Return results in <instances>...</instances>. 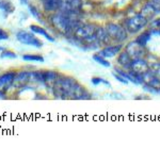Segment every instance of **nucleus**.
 Masks as SVG:
<instances>
[{"instance_id":"nucleus-1","label":"nucleus","mask_w":160,"mask_h":149,"mask_svg":"<svg viewBox=\"0 0 160 149\" xmlns=\"http://www.w3.org/2000/svg\"><path fill=\"white\" fill-rule=\"evenodd\" d=\"M53 92L57 98H71L73 99H90V94L76 82L74 79L63 78L59 79L53 84Z\"/></svg>"},{"instance_id":"nucleus-2","label":"nucleus","mask_w":160,"mask_h":149,"mask_svg":"<svg viewBox=\"0 0 160 149\" xmlns=\"http://www.w3.org/2000/svg\"><path fill=\"white\" fill-rule=\"evenodd\" d=\"M76 16H71L63 12H59L52 15L51 17V24L55 27V29L64 35H68L75 29V19Z\"/></svg>"},{"instance_id":"nucleus-3","label":"nucleus","mask_w":160,"mask_h":149,"mask_svg":"<svg viewBox=\"0 0 160 149\" xmlns=\"http://www.w3.org/2000/svg\"><path fill=\"white\" fill-rule=\"evenodd\" d=\"M97 30L98 27L93 24L83 25L75 30V37L81 41H88V42L97 41Z\"/></svg>"},{"instance_id":"nucleus-4","label":"nucleus","mask_w":160,"mask_h":149,"mask_svg":"<svg viewBox=\"0 0 160 149\" xmlns=\"http://www.w3.org/2000/svg\"><path fill=\"white\" fill-rule=\"evenodd\" d=\"M107 37L118 43H122L127 37V30L117 24H108L105 28Z\"/></svg>"},{"instance_id":"nucleus-5","label":"nucleus","mask_w":160,"mask_h":149,"mask_svg":"<svg viewBox=\"0 0 160 149\" xmlns=\"http://www.w3.org/2000/svg\"><path fill=\"white\" fill-rule=\"evenodd\" d=\"M148 22V20L143 15H136V16L126 20V30L131 33H137L143 29V28H145Z\"/></svg>"},{"instance_id":"nucleus-6","label":"nucleus","mask_w":160,"mask_h":149,"mask_svg":"<svg viewBox=\"0 0 160 149\" xmlns=\"http://www.w3.org/2000/svg\"><path fill=\"white\" fill-rule=\"evenodd\" d=\"M82 1L81 0H62L60 11L71 16H76L81 12Z\"/></svg>"},{"instance_id":"nucleus-7","label":"nucleus","mask_w":160,"mask_h":149,"mask_svg":"<svg viewBox=\"0 0 160 149\" xmlns=\"http://www.w3.org/2000/svg\"><path fill=\"white\" fill-rule=\"evenodd\" d=\"M16 38L18 42H20L24 45H30V46H34L37 48H41L43 45V43L40 40H38L34 36V34L26 31H19L16 34Z\"/></svg>"},{"instance_id":"nucleus-8","label":"nucleus","mask_w":160,"mask_h":149,"mask_svg":"<svg viewBox=\"0 0 160 149\" xmlns=\"http://www.w3.org/2000/svg\"><path fill=\"white\" fill-rule=\"evenodd\" d=\"M126 51L129 53L132 60H137V59H142L145 53V46L141 45L137 41L129 43L126 47Z\"/></svg>"},{"instance_id":"nucleus-9","label":"nucleus","mask_w":160,"mask_h":149,"mask_svg":"<svg viewBox=\"0 0 160 149\" xmlns=\"http://www.w3.org/2000/svg\"><path fill=\"white\" fill-rule=\"evenodd\" d=\"M15 77H16V74L14 71H10V73L0 76V95L3 96L4 92L14 83Z\"/></svg>"},{"instance_id":"nucleus-10","label":"nucleus","mask_w":160,"mask_h":149,"mask_svg":"<svg viewBox=\"0 0 160 149\" xmlns=\"http://www.w3.org/2000/svg\"><path fill=\"white\" fill-rule=\"evenodd\" d=\"M142 80L143 83H145L146 85L152 87V89H156V91H160V78L154 74L152 71H148L142 76Z\"/></svg>"},{"instance_id":"nucleus-11","label":"nucleus","mask_w":160,"mask_h":149,"mask_svg":"<svg viewBox=\"0 0 160 149\" xmlns=\"http://www.w3.org/2000/svg\"><path fill=\"white\" fill-rule=\"evenodd\" d=\"M130 70L143 76L144 74L149 70V66L143 59H137V60H132V63L130 65Z\"/></svg>"},{"instance_id":"nucleus-12","label":"nucleus","mask_w":160,"mask_h":149,"mask_svg":"<svg viewBox=\"0 0 160 149\" xmlns=\"http://www.w3.org/2000/svg\"><path fill=\"white\" fill-rule=\"evenodd\" d=\"M159 12V7L156 6L154 2H148L146 3L144 7L142 9V13L141 15H143L146 19L149 20V19H153Z\"/></svg>"},{"instance_id":"nucleus-13","label":"nucleus","mask_w":160,"mask_h":149,"mask_svg":"<svg viewBox=\"0 0 160 149\" xmlns=\"http://www.w3.org/2000/svg\"><path fill=\"white\" fill-rule=\"evenodd\" d=\"M122 50V45H114V46H108V47L104 48L102 51L99 52L100 55H102L104 58H112V56L117 55L118 53L121 52Z\"/></svg>"},{"instance_id":"nucleus-14","label":"nucleus","mask_w":160,"mask_h":149,"mask_svg":"<svg viewBox=\"0 0 160 149\" xmlns=\"http://www.w3.org/2000/svg\"><path fill=\"white\" fill-rule=\"evenodd\" d=\"M62 0H43V7L47 12H56L60 10Z\"/></svg>"},{"instance_id":"nucleus-15","label":"nucleus","mask_w":160,"mask_h":149,"mask_svg":"<svg viewBox=\"0 0 160 149\" xmlns=\"http://www.w3.org/2000/svg\"><path fill=\"white\" fill-rule=\"evenodd\" d=\"M118 62L121 66H123L124 68H126V67L130 68V65H131V63H132V59H131V56L129 55V53L125 50L120 53V55H118Z\"/></svg>"},{"instance_id":"nucleus-16","label":"nucleus","mask_w":160,"mask_h":149,"mask_svg":"<svg viewBox=\"0 0 160 149\" xmlns=\"http://www.w3.org/2000/svg\"><path fill=\"white\" fill-rule=\"evenodd\" d=\"M59 74L55 71H42V79L41 81L45 83H53L58 80Z\"/></svg>"},{"instance_id":"nucleus-17","label":"nucleus","mask_w":160,"mask_h":149,"mask_svg":"<svg viewBox=\"0 0 160 149\" xmlns=\"http://www.w3.org/2000/svg\"><path fill=\"white\" fill-rule=\"evenodd\" d=\"M30 29L32 32L37 33V34H41L43 35L44 37H46L48 41H50V42H55V38H53L52 36H50L49 34H48L47 32H46V30L44 29V28L40 27V26H37V25H31L30 26Z\"/></svg>"},{"instance_id":"nucleus-18","label":"nucleus","mask_w":160,"mask_h":149,"mask_svg":"<svg viewBox=\"0 0 160 149\" xmlns=\"http://www.w3.org/2000/svg\"><path fill=\"white\" fill-rule=\"evenodd\" d=\"M0 10H2L6 13H13L15 11V7L13 6L10 1H7V0H0Z\"/></svg>"},{"instance_id":"nucleus-19","label":"nucleus","mask_w":160,"mask_h":149,"mask_svg":"<svg viewBox=\"0 0 160 149\" xmlns=\"http://www.w3.org/2000/svg\"><path fill=\"white\" fill-rule=\"evenodd\" d=\"M22 60L29 61V62H32V61H35V62H44V58L41 55H26L22 56Z\"/></svg>"},{"instance_id":"nucleus-20","label":"nucleus","mask_w":160,"mask_h":149,"mask_svg":"<svg viewBox=\"0 0 160 149\" xmlns=\"http://www.w3.org/2000/svg\"><path fill=\"white\" fill-rule=\"evenodd\" d=\"M93 60H94L96 63L100 64V65L105 66V67H110V63L107 61V59L104 58L102 55H100L99 53H98V55H95L94 56H93Z\"/></svg>"},{"instance_id":"nucleus-21","label":"nucleus","mask_w":160,"mask_h":149,"mask_svg":"<svg viewBox=\"0 0 160 149\" xmlns=\"http://www.w3.org/2000/svg\"><path fill=\"white\" fill-rule=\"evenodd\" d=\"M148 40H149V33H148V32H145V33H143V34H141L140 36L137 38L136 41H137L138 43H140L141 45L145 46Z\"/></svg>"},{"instance_id":"nucleus-22","label":"nucleus","mask_w":160,"mask_h":149,"mask_svg":"<svg viewBox=\"0 0 160 149\" xmlns=\"http://www.w3.org/2000/svg\"><path fill=\"white\" fill-rule=\"evenodd\" d=\"M2 59H6V58H9V59H16L17 55L16 53H14L13 51H10V50H4L1 52V55H0Z\"/></svg>"},{"instance_id":"nucleus-23","label":"nucleus","mask_w":160,"mask_h":149,"mask_svg":"<svg viewBox=\"0 0 160 149\" xmlns=\"http://www.w3.org/2000/svg\"><path fill=\"white\" fill-rule=\"evenodd\" d=\"M29 10H30V12H31V14L33 15V16L37 18L38 22H41L42 20V18H41V16H40V13H38V11L37 9H35L33 6H29Z\"/></svg>"},{"instance_id":"nucleus-24","label":"nucleus","mask_w":160,"mask_h":149,"mask_svg":"<svg viewBox=\"0 0 160 149\" xmlns=\"http://www.w3.org/2000/svg\"><path fill=\"white\" fill-rule=\"evenodd\" d=\"M113 76H114L115 78H117L118 81H121V82H122V83H124V84H127V83H128V80H127V79H126V78H124V77L122 76V74H120L118 73L117 74V71H115V73L113 74Z\"/></svg>"},{"instance_id":"nucleus-25","label":"nucleus","mask_w":160,"mask_h":149,"mask_svg":"<svg viewBox=\"0 0 160 149\" xmlns=\"http://www.w3.org/2000/svg\"><path fill=\"white\" fill-rule=\"evenodd\" d=\"M92 83L95 84V85H97V84H99V83H105V84H107V85H110L108 82H106L104 79H102V78H92Z\"/></svg>"},{"instance_id":"nucleus-26","label":"nucleus","mask_w":160,"mask_h":149,"mask_svg":"<svg viewBox=\"0 0 160 149\" xmlns=\"http://www.w3.org/2000/svg\"><path fill=\"white\" fill-rule=\"evenodd\" d=\"M151 28L153 29H156V30H160V18L158 19H155L151 25Z\"/></svg>"},{"instance_id":"nucleus-27","label":"nucleus","mask_w":160,"mask_h":149,"mask_svg":"<svg viewBox=\"0 0 160 149\" xmlns=\"http://www.w3.org/2000/svg\"><path fill=\"white\" fill-rule=\"evenodd\" d=\"M9 38V34L4 31V30L0 29V41H4V40H8Z\"/></svg>"},{"instance_id":"nucleus-28","label":"nucleus","mask_w":160,"mask_h":149,"mask_svg":"<svg viewBox=\"0 0 160 149\" xmlns=\"http://www.w3.org/2000/svg\"><path fill=\"white\" fill-rule=\"evenodd\" d=\"M153 2L156 4V6H158L160 7V0H153Z\"/></svg>"},{"instance_id":"nucleus-29","label":"nucleus","mask_w":160,"mask_h":149,"mask_svg":"<svg viewBox=\"0 0 160 149\" xmlns=\"http://www.w3.org/2000/svg\"><path fill=\"white\" fill-rule=\"evenodd\" d=\"M19 1L22 4H27L28 3V0H19Z\"/></svg>"}]
</instances>
